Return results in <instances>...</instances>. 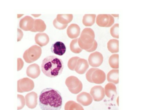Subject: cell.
<instances>
[{
	"label": "cell",
	"mask_w": 151,
	"mask_h": 110,
	"mask_svg": "<svg viewBox=\"0 0 151 110\" xmlns=\"http://www.w3.org/2000/svg\"><path fill=\"white\" fill-rule=\"evenodd\" d=\"M63 105L61 93L57 90L46 88L39 96V106L42 110H60Z\"/></svg>",
	"instance_id": "6da1fadb"
},
{
	"label": "cell",
	"mask_w": 151,
	"mask_h": 110,
	"mask_svg": "<svg viewBox=\"0 0 151 110\" xmlns=\"http://www.w3.org/2000/svg\"><path fill=\"white\" fill-rule=\"evenodd\" d=\"M64 63L61 59L50 56L43 59L41 68L43 73L48 77L55 78L61 75L64 69Z\"/></svg>",
	"instance_id": "7a4b0ae2"
},
{
	"label": "cell",
	"mask_w": 151,
	"mask_h": 110,
	"mask_svg": "<svg viewBox=\"0 0 151 110\" xmlns=\"http://www.w3.org/2000/svg\"><path fill=\"white\" fill-rule=\"evenodd\" d=\"M95 38L94 31L90 28H86L81 33L78 38L79 46L82 49L87 50L90 49L93 44Z\"/></svg>",
	"instance_id": "3957f363"
},
{
	"label": "cell",
	"mask_w": 151,
	"mask_h": 110,
	"mask_svg": "<svg viewBox=\"0 0 151 110\" xmlns=\"http://www.w3.org/2000/svg\"><path fill=\"white\" fill-rule=\"evenodd\" d=\"M42 50L40 46L34 45L27 49L23 54V58L26 63H32L40 58Z\"/></svg>",
	"instance_id": "277c9868"
},
{
	"label": "cell",
	"mask_w": 151,
	"mask_h": 110,
	"mask_svg": "<svg viewBox=\"0 0 151 110\" xmlns=\"http://www.w3.org/2000/svg\"><path fill=\"white\" fill-rule=\"evenodd\" d=\"M65 84L71 93H79L83 90L82 82L75 76H70L67 78L65 81Z\"/></svg>",
	"instance_id": "5b68a950"
},
{
	"label": "cell",
	"mask_w": 151,
	"mask_h": 110,
	"mask_svg": "<svg viewBox=\"0 0 151 110\" xmlns=\"http://www.w3.org/2000/svg\"><path fill=\"white\" fill-rule=\"evenodd\" d=\"M34 87V82L28 78H24L17 81V92L19 93L31 91Z\"/></svg>",
	"instance_id": "8992f818"
},
{
	"label": "cell",
	"mask_w": 151,
	"mask_h": 110,
	"mask_svg": "<svg viewBox=\"0 0 151 110\" xmlns=\"http://www.w3.org/2000/svg\"><path fill=\"white\" fill-rule=\"evenodd\" d=\"M104 61V57L100 52H95L90 55L88 63L92 67H98L101 66Z\"/></svg>",
	"instance_id": "52a82bcc"
},
{
	"label": "cell",
	"mask_w": 151,
	"mask_h": 110,
	"mask_svg": "<svg viewBox=\"0 0 151 110\" xmlns=\"http://www.w3.org/2000/svg\"><path fill=\"white\" fill-rule=\"evenodd\" d=\"M90 93L92 96L93 100L96 102L101 101L105 97L104 89L101 86H96L92 87Z\"/></svg>",
	"instance_id": "ba28073f"
},
{
	"label": "cell",
	"mask_w": 151,
	"mask_h": 110,
	"mask_svg": "<svg viewBox=\"0 0 151 110\" xmlns=\"http://www.w3.org/2000/svg\"><path fill=\"white\" fill-rule=\"evenodd\" d=\"M35 20L29 16H26L19 21V27L24 31H31L34 27Z\"/></svg>",
	"instance_id": "9c48e42d"
},
{
	"label": "cell",
	"mask_w": 151,
	"mask_h": 110,
	"mask_svg": "<svg viewBox=\"0 0 151 110\" xmlns=\"http://www.w3.org/2000/svg\"><path fill=\"white\" fill-rule=\"evenodd\" d=\"M77 101L81 106H87L92 103L93 98L90 94L83 92L77 96Z\"/></svg>",
	"instance_id": "30bf717a"
},
{
	"label": "cell",
	"mask_w": 151,
	"mask_h": 110,
	"mask_svg": "<svg viewBox=\"0 0 151 110\" xmlns=\"http://www.w3.org/2000/svg\"><path fill=\"white\" fill-rule=\"evenodd\" d=\"M26 105L28 108L33 109L37 106L38 96L37 94L35 92H31L27 93L25 96Z\"/></svg>",
	"instance_id": "8fae6325"
},
{
	"label": "cell",
	"mask_w": 151,
	"mask_h": 110,
	"mask_svg": "<svg viewBox=\"0 0 151 110\" xmlns=\"http://www.w3.org/2000/svg\"><path fill=\"white\" fill-rule=\"evenodd\" d=\"M106 79V75L104 71L97 68L91 75L92 83L100 84L103 83Z\"/></svg>",
	"instance_id": "7c38bea8"
},
{
	"label": "cell",
	"mask_w": 151,
	"mask_h": 110,
	"mask_svg": "<svg viewBox=\"0 0 151 110\" xmlns=\"http://www.w3.org/2000/svg\"><path fill=\"white\" fill-rule=\"evenodd\" d=\"M40 67L36 63L32 64L27 68L26 75L29 78L36 79L40 76Z\"/></svg>",
	"instance_id": "4fadbf2b"
},
{
	"label": "cell",
	"mask_w": 151,
	"mask_h": 110,
	"mask_svg": "<svg viewBox=\"0 0 151 110\" xmlns=\"http://www.w3.org/2000/svg\"><path fill=\"white\" fill-rule=\"evenodd\" d=\"M89 67V64L87 60L85 59L79 58L77 61L75 70L78 74L83 75L87 72Z\"/></svg>",
	"instance_id": "5bb4252c"
},
{
	"label": "cell",
	"mask_w": 151,
	"mask_h": 110,
	"mask_svg": "<svg viewBox=\"0 0 151 110\" xmlns=\"http://www.w3.org/2000/svg\"><path fill=\"white\" fill-rule=\"evenodd\" d=\"M51 51L52 53L61 56L65 53L66 47L63 42H57L52 45Z\"/></svg>",
	"instance_id": "9a60e30c"
},
{
	"label": "cell",
	"mask_w": 151,
	"mask_h": 110,
	"mask_svg": "<svg viewBox=\"0 0 151 110\" xmlns=\"http://www.w3.org/2000/svg\"><path fill=\"white\" fill-rule=\"evenodd\" d=\"M80 28L77 24H72L68 26L67 30V34L69 37L71 39L77 38L80 35Z\"/></svg>",
	"instance_id": "2e32d148"
},
{
	"label": "cell",
	"mask_w": 151,
	"mask_h": 110,
	"mask_svg": "<svg viewBox=\"0 0 151 110\" xmlns=\"http://www.w3.org/2000/svg\"><path fill=\"white\" fill-rule=\"evenodd\" d=\"M35 41L36 44L40 47H44L48 44L50 42V38L46 33H38L35 37Z\"/></svg>",
	"instance_id": "e0dca14e"
},
{
	"label": "cell",
	"mask_w": 151,
	"mask_h": 110,
	"mask_svg": "<svg viewBox=\"0 0 151 110\" xmlns=\"http://www.w3.org/2000/svg\"><path fill=\"white\" fill-rule=\"evenodd\" d=\"M104 92L105 95L109 98L116 96L117 94L116 85L110 82L107 83L104 88Z\"/></svg>",
	"instance_id": "ac0fdd59"
},
{
	"label": "cell",
	"mask_w": 151,
	"mask_h": 110,
	"mask_svg": "<svg viewBox=\"0 0 151 110\" xmlns=\"http://www.w3.org/2000/svg\"><path fill=\"white\" fill-rule=\"evenodd\" d=\"M46 25L45 22L40 19H35L34 24V27L31 30L32 32H40L42 33L46 30Z\"/></svg>",
	"instance_id": "d6986e66"
},
{
	"label": "cell",
	"mask_w": 151,
	"mask_h": 110,
	"mask_svg": "<svg viewBox=\"0 0 151 110\" xmlns=\"http://www.w3.org/2000/svg\"><path fill=\"white\" fill-rule=\"evenodd\" d=\"M119 69H112L109 72L106 78L108 81L113 84H118L119 82Z\"/></svg>",
	"instance_id": "ffe728a7"
},
{
	"label": "cell",
	"mask_w": 151,
	"mask_h": 110,
	"mask_svg": "<svg viewBox=\"0 0 151 110\" xmlns=\"http://www.w3.org/2000/svg\"><path fill=\"white\" fill-rule=\"evenodd\" d=\"M73 19V14H58L56 17L57 21L63 25H68L72 21Z\"/></svg>",
	"instance_id": "44dd1931"
},
{
	"label": "cell",
	"mask_w": 151,
	"mask_h": 110,
	"mask_svg": "<svg viewBox=\"0 0 151 110\" xmlns=\"http://www.w3.org/2000/svg\"><path fill=\"white\" fill-rule=\"evenodd\" d=\"M109 20L108 14H99L96 18V23L100 27H106Z\"/></svg>",
	"instance_id": "7402d4cb"
},
{
	"label": "cell",
	"mask_w": 151,
	"mask_h": 110,
	"mask_svg": "<svg viewBox=\"0 0 151 110\" xmlns=\"http://www.w3.org/2000/svg\"><path fill=\"white\" fill-rule=\"evenodd\" d=\"M119 42L118 40H110L108 42L107 47L109 52L111 53H117L119 50Z\"/></svg>",
	"instance_id": "603a6c76"
},
{
	"label": "cell",
	"mask_w": 151,
	"mask_h": 110,
	"mask_svg": "<svg viewBox=\"0 0 151 110\" xmlns=\"http://www.w3.org/2000/svg\"><path fill=\"white\" fill-rule=\"evenodd\" d=\"M96 19V14H85L83 17V24L85 26H92L95 23Z\"/></svg>",
	"instance_id": "cb8c5ba5"
},
{
	"label": "cell",
	"mask_w": 151,
	"mask_h": 110,
	"mask_svg": "<svg viewBox=\"0 0 151 110\" xmlns=\"http://www.w3.org/2000/svg\"><path fill=\"white\" fill-rule=\"evenodd\" d=\"M65 110H85L79 103L75 101H69L65 104Z\"/></svg>",
	"instance_id": "d4e9b609"
},
{
	"label": "cell",
	"mask_w": 151,
	"mask_h": 110,
	"mask_svg": "<svg viewBox=\"0 0 151 110\" xmlns=\"http://www.w3.org/2000/svg\"><path fill=\"white\" fill-rule=\"evenodd\" d=\"M119 55L118 54H113L111 55L109 59V63L110 66L114 69H119Z\"/></svg>",
	"instance_id": "484cf974"
},
{
	"label": "cell",
	"mask_w": 151,
	"mask_h": 110,
	"mask_svg": "<svg viewBox=\"0 0 151 110\" xmlns=\"http://www.w3.org/2000/svg\"><path fill=\"white\" fill-rule=\"evenodd\" d=\"M70 49L71 52L75 54H79L83 51L78 45V38H76L73 40L70 44Z\"/></svg>",
	"instance_id": "4316f807"
},
{
	"label": "cell",
	"mask_w": 151,
	"mask_h": 110,
	"mask_svg": "<svg viewBox=\"0 0 151 110\" xmlns=\"http://www.w3.org/2000/svg\"><path fill=\"white\" fill-rule=\"evenodd\" d=\"M79 57H73L69 60L68 62V67L69 69L71 70L74 71L75 70L76 66L78 60L79 59Z\"/></svg>",
	"instance_id": "83f0119b"
},
{
	"label": "cell",
	"mask_w": 151,
	"mask_h": 110,
	"mask_svg": "<svg viewBox=\"0 0 151 110\" xmlns=\"http://www.w3.org/2000/svg\"><path fill=\"white\" fill-rule=\"evenodd\" d=\"M119 24H116L113 26H112L110 29V34L113 37L115 38H119Z\"/></svg>",
	"instance_id": "f1b7e54d"
},
{
	"label": "cell",
	"mask_w": 151,
	"mask_h": 110,
	"mask_svg": "<svg viewBox=\"0 0 151 110\" xmlns=\"http://www.w3.org/2000/svg\"><path fill=\"white\" fill-rule=\"evenodd\" d=\"M17 99H18V101H19L18 106H17V110H21L25 105V103H26L25 98L23 96L18 94L17 95Z\"/></svg>",
	"instance_id": "f546056e"
},
{
	"label": "cell",
	"mask_w": 151,
	"mask_h": 110,
	"mask_svg": "<svg viewBox=\"0 0 151 110\" xmlns=\"http://www.w3.org/2000/svg\"><path fill=\"white\" fill-rule=\"evenodd\" d=\"M53 25L55 28L58 29L59 30H63L65 29L68 25H63L59 23V22L57 21L56 19H55L54 20Z\"/></svg>",
	"instance_id": "4dcf8cb0"
},
{
	"label": "cell",
	"mask_w": 151,
	"mask_h": 110,
	"mask_svg": "<svg viewBox=\"0 0 151 110\" xmlns=\"http://www.w3.org/2000/svg\"><path fill=\"white\" fill-rule=\"evenodd\" d=\"M97 69V68H91L88 70L87 73H86V79L87 80L88 82L92 83V80H91V75H92V73H93Z\"/></svg>",
	"instance_id": "1f68e13d"
},
{
	"label": "cell",
	"mask_w": 151,
	"mask_h": 110,
	"mask_svg": "<svg viewBox=\"0 0 151 110\" xmlns=\"http://www.w3.org/2000/svg\"><path fill=\"white\" fill-rule=\"evenodd\" d=\"M24 61L21 58H19L17 59V71H19L22 70V69L23 68L24 66Z\"/></svg>",
	"instance_id": "d6a6232c"
},
{
	"label": "cell",
	"mask_w": 151,
	"mask_h": 110,
	"mask_svg": "<svg viewBox=\"0 0 151 110\" xmlns=\"http://www.w3.org/2000/svg\"><path fill=\"white\" fill-rule=\"evenodd\" d=\"M109 18V23L108 25L106 26V27H111L113 25V24L114 23V19L111 15L110 14H108Z\"/></svg>",
	"instance_id": "836d02e7"
},
{
	"label": "cell",
	"mask_w": 151,
	"mask_h": 110,
	"mask_svg": "<svg viewBox=\"0 0 151 110\" xmlns=\"http://www.w3.org/2000/svg\"><path fill=\"white\" fill-rule=\"evenodd\" d=\"M97 47H98V43H97V41L94 40V42H93V44L92 45V47L89 49L86 50V52H94L96 49H97Z\"/></svg>",
	"instance_id": "e575fe53"
},
{
	"label": "cell",
	"mask_w": 151,
	"mask_h": 110,
	"mask_svg": "<svg viewBox=\"0 0 151 110\" xmlns=\"http://www.w3.org/2000/svg\"><path fill=\"white\" fill-rule=\"evenodd\" d=\"M17 33H18V35H17V42H19L21 40L22 38L23 37V33L21 29H17Z\"/></svg>",
	"instance_id": "d590c367"
},
{
	"label": "cell",
	"mask_w": 151,
	"mask_h": 110,
	"mask_svg": "<svg viewBox=\"0 0 151 110\" xmlns=\"http://www.w3.org/2000/svg\"><path fill=\"white\" fill-rule=\"evenodd\" d=\"M32 15L35 17H40L41 15L40 14H32Z\"/></svg>",
	"instance_id": "8d00e7d4"
},
{
	"label": "cell",
	"mask_w": 151,
	"mask_h": 110,
	"mask_svg": "<svg viewBox=\"0 0 151 110\" xmlns=\"http://www.w3.org/2000/svg\"><path fill=\"white\" fill-rule=\"evenodd\" d=\"M111 15L113 17H119V15H115V14H112Z\"/></svg>",
	"instance_id": "74e56055"
},
{
	"label": "cell",
	"mask_w": 151,
	"mask_h": 110,
	"mask_svg": "<svg viewBox=\"0 0 151 110\" xmlns=\"http://www.w3.org/2000/svg\"><path fill=\"white\" fill-rule=\"evenodd\" d=\"M22 16H23V14H21V15H19V14H18V15H17V17H18V18H19L20 17H22Z\"/></svg>",
	"instance_id": "f35d334b"
}]
</instances>
